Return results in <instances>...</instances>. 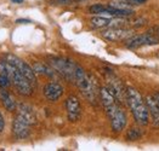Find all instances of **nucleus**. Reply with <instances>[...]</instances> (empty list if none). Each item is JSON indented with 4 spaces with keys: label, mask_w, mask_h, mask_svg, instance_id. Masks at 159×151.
I'll list each match as a JSON object with an SVG mask.
<instances>
[{
    "label": "nucleus",
    "mask_w": 159,
    "mask_h": 151,
    "mask_svg": "<svg viewBox=\"0 0 159 151\" xmlns=\"http://www.w3.org/2000/svg\"><path fill=\"white\" fill-rule=\"evenodd\" d=\"M74 82L80 89L82 94L89 100L90 103H96L97 98L100 96V88H98L97 81L94 76L89 75L85 70L78 65L77 73H75V79Z\"/></svg>",
    "instance_id": "obj_3"
},
{
    "label": "nucleus",
    "mask_w": 159,
    "mask_h": 151,
    "mask_svg": "<svg viewBox=\"0 0 159 151\" xmlns=\"http://www.w3.org/2000/svg\"><path fill=\"white\" fill-rule=\"evenodd\" d=\"M101 34L108 41H120L130 38L132 35V30L125 27H111L102 30Z\"/></svg>",
    "instance_id": "obj_10"
},
{
    "label": "nucleus",
    "mask_w": 159,
    "mask_h": 151,
    "mask_svg": "<svg viewBox=\"0 0 159 151\" xmlns=\"http://www.w3.org/2000/svg\"><path fill=\"white\" fill-rule=\"evenodd\" d=\"M100 97L102 100L106 114L111 121V126L114 132H122L126 126V114L122 108V104L115 99L108 87L100 88Z\"/></svg>",
    "instance_id": "obj_1"
},
{
    "label": "nucleus",
    "mask_w": 159,
    "mask_h": 151,
    "mask_svg": "<svg viewBox=\"0 0 159 151\" xmlns=\"http://www.w3.org/2000/svg\"><path fill=\"white\" fill-rule=\"evenodd\" d=\"M12 132L18 139L28 138L29 134H31V125L23 117L17 115L12 122Z\"/></svg>",
    "instance_id": "obj_11"
},
{
    "label": "nucleus",
    "mask_w": 159,
    "mask_h": 151,
    "mask_svg": "<svg viewBox=\"0 0 159 151\" xmlns=\"http://www.w3.org/2000/svg\"><path fill=\"white\" fill-rule=\"evenodd\" d=\"M124 44L127 48H140L143 46H152V45H157L159 44V38L154 34H152L151 32H148L146 34H141V35H131L130 38H127L126 40H124Z\"/></svg>",
    "instance_id": "obj_8"
},
{
    "label": "nucleus",
    "mask_w": 159,
    "mask_h": 151,
    "mask_svg": "<svg viewBox=\"0 0 159 151\" xmlns=\"http://www.w3.org/2000/svg\"><path fill=\"white\" fill-rule=\"evenodd\" d=\"M63 91L64 89H63L62 85H59L58 82H49L45 85L43 92H44V96L46 97L47 100L56 102V100H58L62 97Z\"/></svg>",
    "instance_id": "obj_13"
},
{
    "label": "nucleus",
    "mask_w": 159,
    "mask_h": 151,
    "mask_svg": "<svg viewBox=\"0 0 159 151\" xmlns=\"http://www.w3.org/2000/svg\"><path fill=\"white\" fill-rule=\"evenodd\" d=\"M154 99H155V102L158 104V108H159V93H155L154 94Z\"/></svg>",
    "instance_id": "obj_22"
},
{
    "label": "nucleus",
    "mask_w": 159,
    "mask_h": 151,
    "mask_svg": "<svg viewBox=\"0 0 159 151\" xmlns=\"http://www.w3.org/2000/svg\"><path fill=\"white\" fill-rule=\"evenodd\" d=\"M5 63H6V70L10 77V81L15 86L17 92L22 96H31L33 93V85L28 81L26 76L16 67L10 64L7 60H5Z\"/></svg>",
    "instance_id": "obj_4"
},
{
    "label": "nucleus",
    "mask_w": 159,
    "mask_h": 151,
    "mask_svg": "<svg viewBox=\"0 0 159 151\" xmlns=\"http://www.w3.org/2000/svg\"><path fill=\"white\" fill-rule=\"evenodd\" d=\"M18 115L23 117L31 126L37 122V116H35L34 110L27 104H21L18 106Z\"/></svg>",
    "instance_id": "obj_15"
},
{
    "label": "nucleus",
    "mask_w": 159,
    "mask_h": 151,
    "mask_svg": "<svg viewBox=\"0 0 159 151\" xmlns=\"http://www.w3.org/2000/svg\"><path fill=\"white\" fill-rule=\"evenodd\" d=\"M106 80H107V87L115 97V99L120 104L126 103V88L123 85L122 80L114 73H112L111 70L106 72Z\"/></svg>",
    "instance_id": "obj_7"
},
{
    "label": "nucleus",
    "mask_w": 159,
    "mask_h": 151,
    "mask_svg": "<svg viewBox=\"0 0 159 151\" xmlns=\"http://www.w3.org/2000/svg\"><path fill=\"white\" fill-rule=\"evenodd\" d=\"M10 85H11V81H10L9 75L7 74H0V87L9 88Z\"/></svg>",
    "instance_id": "obj_20"
},
{
    "label": "nucleus",
    "mask_w": 159,
    "mask_h": 151,
    "mask_svg": "<svg viewBox=\"0 0 159 151\" xmlns=\"http://www.w3.org/2000/svg\"><path fill=\"white\" fill-rule=\"evenodd\" d=\"M5 60H7L10 64H12L14 67H16V68L19 70V72H21V73L26 76V79L28 80V81L33 85V87H35V85H37V79H35V73H34L33 68H31V67H29V65L24 62V60H22L21 58H18V57H16V56H14V55H7Z\"/></svg>",
    "instance_id": "obj_9"
},
{
    "label": "nucleus",
    "mask_w": 159,
    "mask_h": 151,
    "mask_svg": "<svg viewBox=\"0 0 159 151\" xmlns=\"http://www.w3.org/2000/svg\"><path fill=\"white\" fill-rule=\"evenodd\" d=\"M126 104L130 108L136 122L140 126H147L150 122V114H148L147 104L146 102H143L141 94L138 93L136 88H126Z\"/></svg>",
    "instance_id": "obj_2"
},
{
    "label": "nucleus",
    "mask_w": 159,
    "mask_h": 151,
    "mask_svg": "<svg viewBox=\"0 0 159 151\" xmlns=\"http://www.w3.org/2000/svg\"><path fill=\"white\" fill-rule=\"evenodd\" d=\"M158 35H159V29H158Z\"/></svg>",
    "instance_id": "obj_26"
},
{
    "label": "nucleus",
    "mask_w": 159,
    "mask_h": 151,
    "mask_svg": "<svg viewBox=\"0 0 159 151\" xmlns=\"http://www.w3.org/2000/svg\"><path fill=\"white\" fill-rule=\"evenodd\" d=\"M66 109H67V116L71 122H75L80 118L82 115V106L77 97L71 96L66 100Z\"/></svg>",
    "instance_id": "obj_12"
},
{
    "label": "nucleus",
    "mask_w": 159,
    "mask_h": 151,
    "mask_svg": "<svg viewBox=\"0 0 159 151\" xmlns=\"http://www.w3.org/2000/svg\"><path fill=\"white\" fill-rule=\"evenodd\" d=\"M50 64L56 72L58 74H61L64 79H67L68 81L74 82L78 64H75L72 60L63 59V58H51Z\"/></svg>",
    "instance_id": "obj_6"
},
{
    "label": "nucleus",
    "mask_w": 159,
    "mask_h": 151,
    "mask_svg": "<svg viewBox=\"0 0 159 151\" xmlns=\"http://www.w3.org/2000/svg\"><path fill=\"white\" fill-rule=\"evenodd\" d=\"M0 99H1V103L4 104V106L9 110V111H15L16 103H15L14 98L9 94V92L6 91V88L0 87Z\"/></svg>",
    "instance_id": "obj_16"
},
{
    "label": "nucleus",
    "mask_w": 159,
    "mask_h": 151,
    "mask_svg": "<svg viewBox=\"0 0 159 151\" xmlns=\"http://www.w3.org/2000/svg\"><path fill=\"white\" fill-rule=\"evenodd\" d=\"M114 1H119L127 7V6H131V5H135V6L136 5H142L147 1V0H114Z\"/></svg>",
    "instance_id": "obj_19"
},
{
    "label": "nucleus",
    "mask_w": 159,
    "mask_h": 151,
    "mask_svg": "<svg viewBox=\"0 0 159 151\" xmlns=\"http://www.w3.org/2000/svg\"><path fill=\"white\" fill-rule=\"evenodd\" d=\"M146 104L148 109V114H150V118L153 122V126L155 128H159V108L154 99V96H148L146 98Z\"/></svg>",
    "instance_id": "obj_14"
},
{
    "label": "nucleus",
    "mask_w": 159,
    "mask_h": 151,
    "mask_svg": "<svg viewBox=\"0 0 159 151\" xmlns=\"http://www.w3.org/2000/svg\"><path fill=\"white\" fill-rule=\"evenodd\" d=\"M33 70H34V73L42 74V75H45L49 77H56V73H57L55 69H51L50 67L44 63H35L33 67Z\"/></svg>",
    "instance_id": "obj_17"
},
{
    "label": "nucleus",
    "mask_w": 159,
    "mask_h": 151,
    "mask_svg": "<svg viewBox=\"0 0 159 151\" xmlns=\"http://www.w3.org/2000/svg\"><path fill=\"white\" fill-rule=\"evenodd\" d=\"M89 12L94 15H106L108 17H130L134 15V10L131 9H120L113 5H102L95 4L89 7Z\"/></svg>",
    "instance_id": "obj_5"
},
{
    "label": "nucleus",
    "mask_w": 159,
    "mask_h": 151,
    "mask_svg": "<svg viewBox=\"0 0 159 151\" xmlns=\"http://www.w3.org/2000/svg\"><path fill=\"white\" fill-rule=\"evenodd\" d=\"M141 137H142V132L138 128H130V130L127 132L129 140H136V139H140Z\"/></svg>",
    "instance_id": "obj_18"
},
{
    "label": "nucleus",
    "mask_w": 159,
    "mask_h": 151,
    "mask_svg": "<svg viewBox=\"0 0 159 151\" xmlns=\"http://www.w3.org/2000/svg\"><path fill=\"white\" fill-rule=\"evenodd\" d=\"M17 23H29L28 19H17Z\"/></svg>",
    "instance_id": "obj_23"
},
{
    "label": "nucleus",
    "mask_w": 159,
    "mask_h": 151,
    "mask_svg": "<svg viewBox=\"0 0 159 151\" xmlns=\"http://www.w3.org/2000/svg\"><path fill=\"white\" fill-rule=\"evenodd\" d=\"M11 1H14V3H17V4H19V3H22L23 0H11Z\"/></svg>",
    "instance_id": "obj_24"
},
{
    "label": "nucleus",
    "mask_w": 159,
    "mask_h": 151,
    "mask_svg": "<svg viewBox=\"0 0 159 151\" xmlns=\"http://www.w3.org/2000/svg\"><path fill=\"white\" fill-rule=\"evenodd\" d=\"M4 128H5V121H4V117H3L1 113H0V133L4 130Z\"/></svg>",
    "instance_id": "obj_21"
},
{
    "label": "nucleus",
    "mask_w": 159,
    "mask_h": 151,
    "mask_svg": "<svg viewBox=\"0 0 159 151\" xmlns=\"http://www.w3.org/2000/svg\"><path fill=\"white\" fill-rule=\"evenodd\" d=\"M74 1H82V0H74Z\"/></svg>",
    "instance_id": "obj_25"
}]
</instances>
